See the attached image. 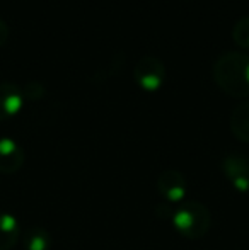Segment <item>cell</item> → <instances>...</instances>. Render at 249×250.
<instances>
[{"label":"cell","mask_w":249,"mask_h":250,"mask_svg":"<svg viewBox=\"0 0 249 250\" xmlns=\"http://www.w3.org/2000/svg\"><path fill=\"white\" fill-rule=\"evenodd\" d=\"M217 85L230 97H249V53L227 51L217 58L212 68Z\"/></svg>","instance_id":"obj_1"},{"label":"cell","mask_w":249,"mask_h":250,"mask_svg":"<svg viewBox=\"0 0 249 250\" xmlns=\"http://www.w3.org/2000/svg\"><path fill=\"white\" fill-rule=\"evenodd\" d=\"M169 221L183 238L200 240L212 227V213L200 201H183L178 206H171Z\"/></svg>","instance_id":"obj_2"},{"label":"cell","mask_w":249,"mask_h":250,"mask_svg":"<svg viewBox=\"0 0 249 250\" xmlns=\"http://www.w3.org/2000/svg\"><path fill=\"white\" fill-rule=\"evenodd\" d=\"M133 79L136 85L145 92H156L166 80V65L159 56L145 55L135 63Z\"/></svg>","instance_id":"obj_3"},{"label":"cell","mask_w":249,"mask_h":250,"mask_svg":"<svg viewBox=\"0 0 249 250\" xmlns=\"http://www.w3.org/2000/svg\"><path fill=\"white\" fill-rule=\"evenodd\" d=\"M222 172L229 184L237 192L248 194L249 192V158L239 153H227L222 158Z\"/></svg>","instance_id":"obj_4"},{"label":"cell","mask_w":249,"mask_h":250,"mask_svg":"<svg viewBox=\"0 0 249 250\" xmlns=\"http://www.w3.org/2000/svg\"><path fill=\"white\" fill-rule=\"evenodd\" d=\"M157 192L167 204H180L184 201V196L188 192L186 177L180 170L167 168L157 177Z\"/></svg>","instance_id":"obj_5"},{"label":"cell","mask_w":249,"mask_h":250,"mask_svg":"<svg viewBox=\"0 0 249 250\" xmlns=\"http://www.w3.org/2000/svg\"><path fill=\"white\" fill-rule=\"evenodd\" d=\"M26 153L24 148L9 136L0 138V174L10 175L23 168Z\"/></svg>","instance_id":"obj_6"},{"label":"cell","mask_w":249,"mask_h":250,"mask_svg":"<svg viewBox=\"0 0 249 250\" xmlns=\"http://www.w3.org/2000/svg\"><path fill=\"white\" fill-rule=\"evenodd\" d=\"M23 89L12 82H0V121L12 119L24 105Z\"/></svg>","instance_id":"obj_7"},{"label":"cell","mask_w":249,"mask_h":250,"mask_svg":"<svg viewBox=\"0 0 249 250\" xmlns=\"http://www.w3.org/2000/svg\"><path fill=\"white\" fill-rule=\"evenodd\" d=\"M21 228L16 216L10 213H0V250H12L19 242Z\"/></svg>","instance_id":"obj_8"},{"label":"cell","mask_w":249,"mask_h":250,"mask_svg":"<svg viewBox=\"0 0 249 250\" xmlns=\"http://www.w3.org/2000/svg\"><path fill=\"white\" fill-rule=\"evenodd\" d=\"M230 129L243 143H249V99L241 102L230 114Z\"/></svg>","instance_id":"obj_9"},{"label":"cell","mask_w":249,"mask_h":250,"mask_svg":"<svg viewBox=\"0 0 249 250\" xmlns=\"http://www.w3.org/2000/svg\"><path fill=\"white\" fill-rule=\"evenodd\" d=\"M23 245L26 250H50L51 237L45 228L33 227L23 235Z\"/></svg>","instance_id":"obj_10"},{"label":"cell","mask_w":249,"mask_h":250,"mask_svg":"<svg viewBox=\"0 0 249 250\" xmlns=\"http://www.w3.org/2000/svg\"><path fill=\"white\" fill-rule=\"evenodd\" d=\"M232 38L237 46L249 51V14L236 21L232 27Z\"/></svg>","instance_id":"obj_11"},{"label":"cell","mask_w":249,"mask_h":250,"mask_svg":"<svg viewBox=\"0 0 249 250\" xmlns=\"http://www.w3.org/2000/svg\"><path fill=\"white\" fill-rule=\"evenodd\" d=\"M7 40H9V26H7L5 21L0 19V46H3Z\"/></svg>","instance_id":"obj_12"}]
</instances>
